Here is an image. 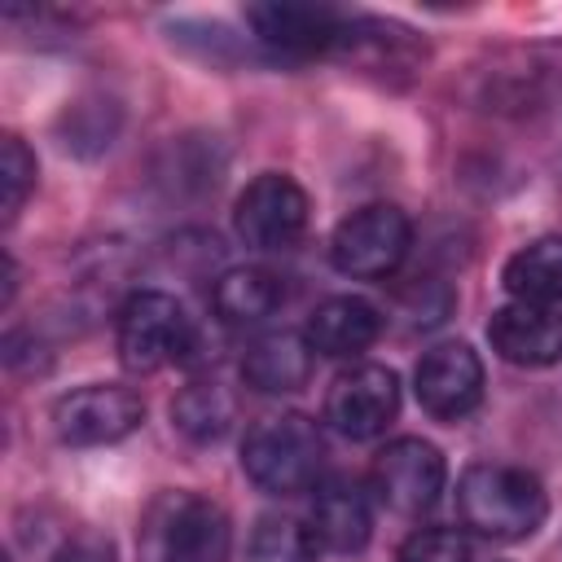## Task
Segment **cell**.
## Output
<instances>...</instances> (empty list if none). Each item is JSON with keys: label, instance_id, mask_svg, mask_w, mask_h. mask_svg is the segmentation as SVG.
Listing matches in <instances>:
<instances>
[{"label": "cell", "instance_id": "1", "mask_svg": "<svg viewBox=\"0 0 562 562\" xmlns=\"http://www.w3.org/2000/svg\"><path fill=\"white\" fill-rule=\"evenodd\" d=\"M457 509L465 527H474L479 536L522 540L544 522L549 496L531 470L505 461H479L457 483Z\"/></svg>", "mask_w": 562, "mask_h": 562}, {"label": "cell", "instance_id": "2", "mask_svg": "<svg viewBox=\"0 0 562 562\" xmlns=\"http://www.w3.org/2000/svg\"><path fill=\"white\" fill-rule=\"evenodd\" d=\"M321 461H325V439L316 422L303 413L263 417L259 426H250L241 443V470L268 496L307 492L321 479Z\"/></svg>", "mask_w": 562, "mask_h": 562}, {"label": "cell", "instance_id": "3", "mask_svg": "<svg viewBox=\"0 0 562 562\" xmlns=\"http://www.w3.org/2000/svg\"><path fill=\"white\" fill-rule=\"evenodd\" d=\"M145 558L149 562H228L233 522L198 492H167L145 514Z\"/></svg>", "mask_w": 562, "mask_h": 562}, {"label": "cell", "instance_id": "4", "mask_svg": "<svg viewBox=\"0 0 562 562\" xmlns=\"http://www.w3.org/2000/svg\"><path fill=\"white\" fill-rule=\"evenodd\" d=\"M114 347H119L123 369L154 373V369H162L171 360H189V351H193V321L184 316V307L171 294L136 290L119 307Z\"/></svg>", "mask_w": 562, "mask_h": 562}, {"label": "cell", "instance_id": "5", "mask_svg": "<svg viewBox=\"0 0 562 562\" xmlns=\"http://www.w3.org/2000/svg\"><path fill=\"white\" fill-rule=\"evenodd\" d=\"M413 241V224L395 202H369L360 211H351L334 237H329V259L342 277H360V281H378L391 277Z\"/></svg>", "mask_w": 562, "mask_h": 562}, {"label": "cell", "instance_id": "6", "mask_svg": "<svg viewBox=\"0 0 562 562\" xmlns=\"http://www.w3.org/2000/svg\"><path fill=\"white\" fill-rule=\"evenodd\" d=\"M140 417H145V400L132 386H114V382H92V386L66 391L53 404V430L70 448L119 443L140 426Z\"/></svg>", "mask_w": 562, "mask_h": 562}, {"label": "cell", "instance_id": "7", "mask_svg": "<svg viewBox=\"0 0 562 562\" xmlns=\"http://www.w3.org/2000/svg\"><path fill=\"white\" fill-rule=\"evenodd\" d=\"M233 228L255 250H285L307 228V193L290 176L263 171L241 189L233 206Z\"/></svg>", "mask_w": 562, "mask_h": 562}, {"label": "cell", "instance_id": "8", "mask_svg": "<svg viewBox=\"0 0 562 562\" xmlns=\"http://www.w3.org/2000/svg\"><path fill=\"white\" fill-rule=\"evenodd\" d=\"M400 413V382L386 364H351L325 391V422L347 439H378Z\"/></svg>", "mask_w": 562, "mask_h": 562}, {"label": "cell", "instance_id": "9", "mask_svg": "<svg viewBox=\"0 0 562 562\" xmlns=\"http://www.w3.org/2000/svg\"><path fill=\"white\" fill-rule=\"evenodd\" d=\"M443 479H448V465H443V452L417 435H404V439H391L378 461H373V492L386 509L395 514H422L439 501L443 492Z\"/></svg>", "mask_w": 562, "mask_h": 562}, {"label": "cell", "instance_id": "10", "mask_svg": "<svg viewBox=\"0 0 562 562\" xmlns=\"http://www.w3.org/2000/svg\"><path fill=\"white\" fill-rule=\"evenodd\" d=\"M413 391L435 422H461L483 400V360L465 342H439L417 360Z\"/></svg>", "mask_w": 562, "mask_h": 562}, {"label": "cell", "instance_id": "11", "mask_svg": "<svg viewBox=\"0 0 562 562\" xmlns=\"http://www.w3.org/2000/svg\"><path fill=\"white\" fill-rule=\"evenodd\" d=\"M250 31L285 57H312V53H334L342 44L347 18L329 4H303V0H268L246 9Z\"/></svg>", "mask_w": 562, "mask_h": 562}, {"label": "cell", "instance_id": "12", "mask_svg": "<svg viewBox=\"0 0 562 562\" xmlns=\"http://www.w3.org/2000/svg\"><path fill=\"white\" fill-rule=\"evenodd\" d=\"M487 342L518 369H544L562 360V316L540 303H505L487 321Z\"/></svg>", "mask_w": 562, "mask_h": 562}, {"label": "cell", "instance_id": "13", "mask_svg": "<svg viewBox=\"0 0 562 562\" xmlns=\"http://www.w3.org/2000/svg\"><path fill=\"white\" fill-rule=\"evenodd\" d=\"M382 334V316L369 299H356V294H338V299H325L303 338L316 356H329V360H347V356H360L373 347V338Z\"/></svg>", "mask_w": 562, "mask_h": 562}, {"label": "cell", "instance_id": "14", "mask_svg": "<svg viewBox=\"0 0 562 562\" xmlns=\"http://www.w3.org/2000/svg\"><path fill=\"white\" fill-rule=\"evenodd\" d=\"M312 356H316V351L307 347L303 334H290V329L263 334L259 342L246 347V356H241V378H246L255 391H263V395H290V391L307 386V378H312Z\"/></svg>", "mask_w": 562, "mask_h": 562}, {"label": "cell", "instance_id": "15", "mask_svg": "<svg viewBox=\"0 0 562 562\" xmlns=\"http://www.w3.org/2000/svg\"><path fill=\"white\" fill-rule=\"evenodd\" d=\"M369 531H373V509L364 487L347 479H329L312 501V536L338 553H356L369 544Z\"/></svg>", "mask_w": 562, "mask_h": 562}, {"label": "cell", "instance_id": "16", "mask_svg": "<svg viewBox=\"0 0 562 562\" xmlns=\"http://www.w3.org/2000/svg\"><path fill=\"white\" fill-rule=\"evenodd\" d=\"M501 281L518 303H540V307L562 303V233L518 246L505 259Z\"/></svg>", "mask_w": 562, "mask_h": 562}, {"label": "cell", "instance_id": "17", "mask_svg": "<svg viewBox=\"0 0 562 562\" xmlns=\"http://www.w3.org/2000/svg\"><path fill=\"white\" fill-rule=\"evenodd\" d=\"M281 299H285L281 277L268 268H255V263L228 268L211 290V303L228 325H259L281 307Z\"/></svg>", "mask_w": 562, "mask_h": 562}, {"label": "cell", "instance_id": "18", "mask_svg": "<svg viewBox=\"0 0 562 562\" xmlns=\"http://www.w3.org/2000/svg\"><path fill=\"white\" fill-rule=\"evenodd\" d=\"M171 422L193 443H215L233 422V400H228V391L220 382H189L171 400Z\"/></svg>", "mask_w": 562, "mask_h": 562}, {"label": "cell", "instance_id": "19", "mask_svg": "<svg viewBox=\"0 0 562 562\" xmlns=\"http://www.w3.org/2000/svg\"><path fill=\"white\" fill-rule=\"evenodd\" d=\"M246 562H316V536L294 518H263L246 544Z\"/></svg>", "mask_w": 562, "mask_h": 562}, {"label": "cell", "instance_id": "20", "mask_svg": "<svg viewBox=\"0 0 562 562\" xmlns=\"http://www.w3.org/2000/svg\"><path fill=\"white\" fill-rule=\"evenodd\" d=\"M400 562H474V549L452 527H422L400 544Z\"/></svg>", "mask_w": 562, "mask_h": 562}, {"label": "cell", "instance_id": "21", "mask_svg": "<svg viewBox=\"0 0 562 562\" xmlns=\"http://www.w3.org/2000/svg\"><path fill=\"white\" fill-rule=\"evenodd\" d=\"M0 184H4V224H13V215L22 211L31 184H35V154L18 140V136H4V149H0Z\"/></svg>", "mask_w": 562, "mask_h": 562}, {"label": "cell", "instance_id": "22", "mask_svg": "<svg viewBox=\"0 0 562 562\" xmlns=\"http://www.w3.org/2000/svg\"><path fill=\"white\" fill-rule=\"evenodd\" d=\"M53 562H119V553H114V540L110 536H101V531H75V536H66L57 544Z\"/></svg>", "mask_w": 562, "mask_h": 562}]
</instances>
